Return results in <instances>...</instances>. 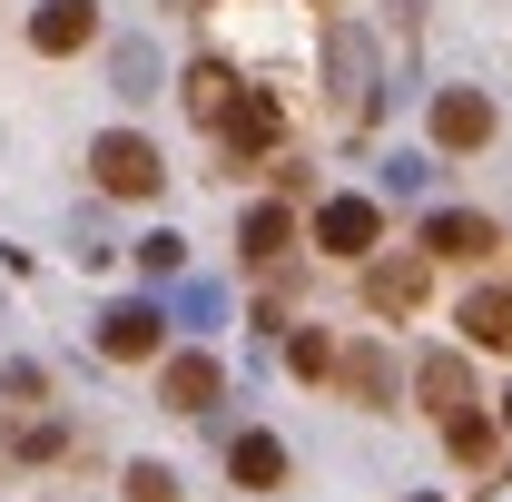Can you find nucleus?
Masks as SVG:
<instances>
[{
    "mask_svg": "<svg viewBox=\"0 0 512 502\" xmlns=\"http://www.w3.org/2000/svg\"><path fill=\"white\" fill-rule=\"evenodd\" d=\"M89 178H99V197H158L168 188V158H158L138 128H109V138L89 148Z\"/></svg>",
    "mask_w": 512,
    "mask_h": 502,
    "instance_id": "1",
    "label": "nucleus"
},
{
    "mask_svg": "<svg viewBox=\"0 0 512 502\" xmlns=\"http://www.w3.org/2000/svg\"><path fill=\"white\" fill-rule=\"evenodd\" d=\"M424 138H434L444 158H473V148H493V99H483V89H434V109H424Z\"/></svg>",
    "mask_w": 512,
    "mask_h": 502,
    "instance_id": "2",
    "label": "nucleus"
},
{
    "mask_svg": "<svg viewBox=\"0 0 512 502\" xmlns=\"http://www.w3.org/2000/svg\"><path fill=\"white\" fill-rule=\"evenodd\" d=\"M375 237H384V207H375V197H325V207H316V247H325V256L365 266Z\"/></svg>",
    "mask_w": 512,
    "mask_h": 502,
    "instance_id": "3",
    "label": "nucleus"
},
{
    "mask_svg": "<svg viewBox=\"0 0 512 502\" xmlns=\"http://www.w3.org/2000/svg\"><path fill=\"white\" fill-rule=\"evenodd\" d=\"M335 394L365 404V414H384V404L404 394V365H394L384 345H335Z\"/></svg>",
    "mask_w": 512,
    "mask_h": 502,
    "instance_id": "4",
    "label": "nucleus"
},
{
    "mask_svg": "<svg viewBox=\"0 0 512 502\" xmlns=\"http://www.w3.org/2000/svg\"><path fill=\"white\" fill-rule=\"evenodd\" d=\"M434 296V256H365V306L375 315H414Z\"/></svg>",
    "mask_w": 512,
    "mask_h": 502,
    "instance_id": "5",
    "label": "nucleus"
},
{
    "mask_svg": "<svg viewBox=\"0 0 512 502\" xmlns=\"http://www.w3.org/2000/svg\"><path fill=\"white\" fill-rule=\"evenodd\" d=\"M276 138H286L276 99H266V89H237V99H227V119H217V148H227V158H266Z\"/></svg>",
    "mask_w": 512,
    "mask_h": 502,
    "instance_id": "6",
    "label": "nucleus"
},
{
    "mask_svg": "<svg viewBox=\"0 0 512 502\" xmlns=\"http://www.w3.org/2000/svg\"><path fill=\"white\" fill-rule=\"evenodd\" d=\"M99 40V0H40L30 10V50L40 60H69V50H89Z\"/></svg>",
    "mask_w": 512,
    "mask_h": 502,
    "instance_id": "7",
    "label": "nucleus"
},
{
    "mask_svg": "<svg viewBox=\"0 0 512 502\" xmlns=\"http://www.w3.org/2000/svg\"><path fill=\"white\" fill-rule=\"evenodd\" d=\"M493 217H473V207H434L424 217V256H444V266H473V256H493Z\"/></svg>",
    "mask_w": 512,
    "mask_h": 502,
    "instance_id": "8",
    "label": "nucleus"
},
{
    "mask_svg": "<svg viewBox=\"0 0 512 502\" xmlns=\"http://www.w3.org/2000/svg\"><path fill=\"white\" fill-rule=\"evenodd\" d=\"M217 394H227V375H217V355H197V345L158 365V404H168V414H207Z\"/></svg>",
    "mask_w": 512,
    "mask_h": 502,
    "instance_id": "9",
    "label": "nucleus"
},
{
    "mask_svg": "<svg viewBox=\"0 0 512 502\" xmlns=\"http://www.w3.org/2000/svg\"><path fill=\"white\" fill-rule=\"evenodd\" d=\"M414 394H424V414H473V365H463V355H444V345H434V355H414Z\"/></svg>",
    "mask_w": 512,
    "mask_h": 502,
    "instance_id": "10",
    "label": "nucleus"
},
{
    "mask_svg": "<svg viewBox=\"0 0 512 502\" xmlns=\"http://www.w3.org/2000/svg\"><path fill=\"white\" fill-rule=\"evenodd\" d=\"M158 325H168L158 306H109L99 315V355H109V365H148V355H158Z\"/></svg>",
    "mask_w": 512,
    "mask_h": 502,
    "instance_id": "11",
    "label": "nucleus"
},
{
    "mask_svg": "<svg viewBox=\"0 0 512 502\" xmlns=\"http://www.w3.org/2000/svg\"><path fill=\"white\" fill-rule=\"evenodd\" d=\"M463 345L473 355H512V286H473L463 296Z\"/></svg>",
    "mask_w": 512,
    "mask_h": 502,
    "instance_id": "12",
    "label": "nucleus"
},
{
    "mask_svg": "<svg viewBox=\"0 0 512 502\" xmlns=\"http://www.w3.org/2000/svg\"><path fill=\"white\" fill-rule=\"evenodd\" d=\"M325 69H335V109H345V119H375V89H365L375 69H365V40H355V30L325 40Z\"/></svg>",
    "mask_w": 512,
    "mask_h": 502,
    "instance_id": "13",
    "label": "nucleus"
},
{
    "mask_svg": "<svg viewBox=\"0 0 512 502\" xmlns=\"http://www.w3.org/2000/svg\"><path fill=\"white\" fill-rule=\"evenodd\" d=\"M237 247H247V266H276V256L296 247V217H286V197H256L247 217H237Z\"/></svg>",
    "mask_w": 512,
    "mask_h": 502,
    "instance_id": "14",
    "label": "nucleus"
},
{
    "mask_svg": "<svg viewBox=\"0 0 512 502\" xmlns=\"http://www.w3.org/2000/svg\"><path fill=\"white\" fill-rule=\"evenodd\" d=\"M227 483H237V493H276V483H286V443L276 434H237L227 443Z\"/></svg>",
    "mask_w": 512,
    "mask_h": 502,
    "instance_id": "15",
    "label": "nucleus"
},
{
    "mask_svg": "<svg viewBox=\"0 0 512 502\" xmlns=\"http://www.w3.org/2000/svg\"><path fill=\"white\" fill-rule=\"evenodd\" d=\"M237 89H247V79H237L227 60H197L188 79H178V99H188V119H197V128H217V119H227V99H237Z\"/></svg>",
    "mask_w": 512,
    "mask_h": 502,
    "instance_id": "16",
    "label": "nucleus"
},
{
    "mask_svg": "<svg viewBox=\"0 0 512 502\" xmlns=\"http://www.w3.org/2000/svg\"><path fill=\"white\" fill-rule=\"evenodd\" d=\"M444 443H453V463H463V473H493V453H503V434H493L483 414H453Z\"/></svg>",
    "mask_w": 512,
    "mask_h": 502,
    "instance_id": "17",
    "label": "nucleus"
},
{
    "mask_svg": "<svg viewBox=\"0 0 512 502\" xmlns=\"http://www.w3.org/2000/svg\"><path fill=\"white\" fill-rule=\"evenodd\" d=\"M286 365H296L306 384H335V345H325L316 325H296V335H286Z\"/></svg>",
    "mask_w": 512,
    "mask_h": 502,
    "instance_id": "18",
    "label": "nucleus"
},
{
    "mask_svg": "<svg viewBox=\"0 0 512 502\" xmlns=\"http://www.w3.org/2000/svg\"><path fill=\"white\" fill-rule=\"evenodd\" d=\"M128 502H178V473L168 463H128Z\"/></svg>",
    "mask_w": 512,
    "mask_h": 502,
    "instance_id": "19",
    "label": "nucleus"
},
{
    "mask_svg": "<svg viewBox=\"0 0 512 502\" xmlns=\"http://www.w3.org/2000/svg\"><path fill=\"white\" fill-rule=\"evenodd\" d=\"M148 79H158V50L128 40V50H119V89H128V99H148Z\"/></svg>",
    "mask_w": 512,
    "mask_h": 502,
    "instance_id": "20",
    "label": "nucleus"
},
{
    "mask_svg": "<svg viewBox=\"0 0 512 502\" xmlns=\"http://www.w3.org/2000/svg\"><path fill=\"white\" fill-rule=\"evenodd\" d=\"M0 394H10V404H40V394H50V375L20 355V365H0Z\"/></svg>",
    "mask_w": 512,
    "mask_h": 502,
    "instance_id": "21",
    "label": "nucleus"
},
{
    "mask_svg": "<svg viewBox=\"0 0 512 502\" xmlns=\"http://www.w3.org/2000/svg\"><path fill=\"white\" fill-rule=\"evenodd\" d=\"M10 453H20V463H50V453H60V424H20Z\"/></svg>",
    "mask_w": 512,
    "mask_h": 502,
    "instance_id": "22",
    "label": "nucleus"
},
{
    "mask_svg": "<svg viewBox=\"0 0 512 502\" xmlns=\"http://www.w3.org/2000/svg\"><path fill=\"white\" fill-rule=\"evenodd\" d=\"M138 256H148V276H178V256H188V247H178V237H138Z\"/></svg>",
    "mask_w": 512,
    "mask_h": 502,
    "instance_id": "23",
    "label": "nucleus"
},
{
    "mask_svg": "<svg viewBox=\"0 0 512 502\" xmlns=\"http://www.w3.org/2000/svg\"><path fill=\"white\" fill-rule=\"evenodd\" d=\"M503 424H512V394H503Z\"/></svg>",
    "mask_w": 512,
    "mask_h": 502,
    "instance_id": "24",
    "label": "nucleus"
},
{
    "mask_svg": "<svg viewBox=\"0 0 512 502\" xmlns=\"http://www.w3.org/2000/svg\"><path fill=\"white\" fill-rule=\"evenodd\" d=\"M414 502H444V493H414Z\"/></svg>",
    "mask_w": 512,
    "mask_h": 502,
    "instance_id": "25",
    "label": "nucleus"
}]
</instances>
